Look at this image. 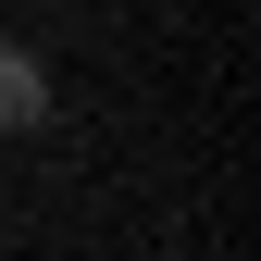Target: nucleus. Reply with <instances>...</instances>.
Here are the masks:
<instances>
[{"instance_id":"obj_1","label":"nucleus","mask_w":261,"mask_h":261,"mask_svg":"<svg viewBox=\"0 0 261 261\" xmlns=\"http://www.w3.org/2000/svg\"><path fill=\"white\" fill-rule=\"evenodd\" d=\"M38 124H50V62L0 38V137H38Z\"/></svg>"}]
</instances>
